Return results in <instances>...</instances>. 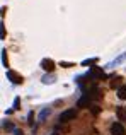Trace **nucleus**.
<instances>
[{
    "mask_svg": "<svg viewBox=\"0 0 126 135\" xmlns=\"http://www.w3.org/2000/svg\"><path fill=\"white\" fill-rule=\"evenodd\" d=\"M2 63H3V67H9V58H7V51L5 50L2 51Z\"/></svg>",
    "mask_w": 126,
    "mask_h": 135,
    "instance_id": "15",
    "label": "nucleus"
},
{
    "mask_svg": "<svg viewBox=\"0 0 126 135\" xmlns=\"http://www.w3.org/2000/svg\"><path fill=\"white\" fill-rule=\"evenodd\" d=\"M121 84H123V79H121V77H113L109 86H111V89H119Z\"/></svg>",
    "mask_w": 126,
    "mask_h": 135,
    "instance_id": "10",
    "label": "nucleus"
},
{
    "mask_svg": "<svg viewBox=\"0 0 126 135\" xmlns=\"http://www.w3.org/2000/svg\"><path fill=\"white\" fill-rule=\"evenodd\" d=\"M7 77H9V80L12 84H22V80H24V77L20 75V74L12 72V70H9V72H7Z\"/></svg>",
    "mask_w": 126,
    "mask_h": 135,
    "instance_id": "4",
    "label": "nucleus"
},
{
    "mask_svg": "<svg viewBox=\"0 0 126 135\" xmlns=\"http://www.w3.org/2000/svg\"><path fill=\"white\" fill-rule=\"evenodd\" d=\"M50 113H51V109H50V108H44L43 111L39 113V116H38V122H39V123H43L44 120H46V116L50 115Z\"/></svg>",
    "mask_w": 126,
    "mask_h": 135,
    "instance_id": "11",
    "label": "nucleus"
},
{
    "mask_svg": "<svg viewBox=\"0 0 126 135\" xmlns=\"http://www.w3.org/2000/svg\"><path fill=\"white\" fill-rule=\"evenodd\" d=\"M97 63V58H89V60H83L82 62V67H89V65H96Z\"/></svg>",
    "mask_w": 126,
    "mask_h": 135,
    "instance_id": "13",
    "label": "nucleus"
},
{
    "mask_svg": "<svg viewBox=\"0 0 126 135\" xmlns=\"http://www.w3.org/2000/svg\"><path fill=\"white\" fill-rule=\"evenodd\" d=\"M77 115H78V111H77V109H66V111H63L61 115H60V123L72 122V120L77 118Z\"/></svg>",
    "mask_w": 126,
    "mask_h": 135,
    "instance_id": "2",
    "label": "nucleus"
},
{
    "mask_svg": "<svg viewBox=\"0 0 126 135\" xmlns=\"http://www.w3.org/2000/svg\"><path fill=\"white\" fill-rule=\"evenodd\" d=\"M5 26H3V22H0V40H5Z\"/></svg>",
    "mask_w": 126,
    "mask_h": 135,
    "instance_id": "16",
    "label": "nucleus"
},
{
    "mask_svg": "<svg viewBox=\"0 0 126 135\" xmlns=\"http://www.w3.org/2000/svg\"><path fill=\"white\" fill-rule=\"evenodd\" d=\"M12 133H14V135H24V132H22V130H19V128H15Z\"/></svg>",
    "mask_w": 126,
    "mask_h": 135,
    "instance_id": "20",
    "label": "nucleus"
},
{
    "mask_svg": "<svg viewBox=\"0 0 126 135\" xmlns=\"http://www.w3.org/2000/svg\"><path fill=\"white\" fill-rule=\"evenodd\" d=\"M118 98L123 99V101H126V86H124V87L121 86L119 89H118Z\"/></svg>",
    "mask_w": 126,
    "mask_h": 135,
    "instance_id": "12",
    "label": "nucleus"
},
{
    "mask_svg": "<svg viewBox=\"0 0 126 135\" xmlns=\"http://www.w3.org/2000/svg\"><path fill=\"white\" fill-rule=\"evenodd\" d=\"M111 133L113 135H126V128L123 127V123H113L111 125Z\"/></svg>",
    "mask_w": 126,
    "mask_h": 135,
    "instance_id": "3",
    "label": "nucleus"
},
{
    "mask_svg": "<svg viewBox=\"0 0 126 135\" xmlns=\"http://www.w3.org/2000/svg\"><path fill=\"white\" fill-rule=\"evenodd\" d=\"M90 104H92V99H90L89 96H85V94H83L82 98L78 99V103H77L78 108H87V106H90Z\"/></svg>",
    "mask_w": 126,
    "mask_h": 135,
    "instance_id": "6",
    "label": "nucleus"
},
{
    "mask_svg": "<svg viewBox=\"0 0 126 135\" xmlns=\"http://www.w3.org/2000/svg\"><path fill=\"white\" fill-rule=\"evenodd\" d=\"M5 10H7V7H2V9H0V17L5 16Z\"/></svg>",
    "mask_w": 126,
    "mask_h": 135,
    "instance_id": "21",
    "label": "nucleus"
},
{
    "mask_svg": "<svg viewBox=\"0 0 126 135\" xmlns=\"http://www.w3.org/2000/svg\"><path fill=\"white\" fill-rule=\"evenodd\" d=\"M55 80H56V75H53V74H46V75L41 77V82L43 84H53Z\"/></svg>",
    "mask_w": 126,
    "mask_h": 135,
    "instance_id": "8",
    "label": "nucleus"
},
{
    "mask_svg": "<svg viewBox=\"0 0 126 135\" xmlns=\"http://www.w3.org/2000/svg\"><path fill=\"white\" fill-rule=\"evenodd\" d=\"M60 67H65V69H68V67H73L72 62H60Z\"/></svg>",
    "mask_w": 126,
    "mask_h": 135,
    "instance_id": "17",
    "label": "nucleus"
},
{
    "mask_svg": "<svg viewBox=\"0 0 126 135\" xmlns=\"http://www.w3.org/2000/svg\"><path fill=\"white\" fill-rule=\"evenodd\" d=\"M124 60H126V53H121V55L118 56V58L114 60V62H111V63H109L107 67H109V69H113V67H116V65H119V63H123Z\"/></svg>",
    "mask_w": 126,
    "mask_h": 135,
    "instance_id": "9",
    "label": "nucleus"
},
{
    "mask_svg": "<svg viewBox=\"0 0 126 135\" xmlns=\"http://www.w3.org/2000/svg\"><path fill=\"white\" fill-rule=\"evenodd\" d=\"M19 104H20V98H15V101H14V109H19Z\"/></svg>",
    "mask_w": 126,
    "mask_h": 135,
    "instance_id": "18",
    "label": "nucleus"
},
{
    "mask_svg": "<svg viewBox=\"0 0 126 135\" xmlns=\"http://www.w3.org/2000/svg\"><path fill=\"white\" fill-rule=\"evenodd\" d=\"M87 75L90 77V80H104L106 79V74H104V70L101 67H92Z\"/></svg>",
    "mask_w": 126,
    "mask_h": 135,
    "instance_id": "1",
    "label": "nucleus"
},
{
    "mask_svg": "<svg viewBox=\"0 0 126 135\" xmlns=\"http://www.w3.org/2000/svg\"><path fill=\"white\" fill-rule=\"evenodd\" d=\"M41 69H44L46 72H53L55 70V62L51 58H43L41 60Z\"/></svg>",
    "mask_w": 126,
    "mask_h": 135,
    "instance_id": "5",
    "label": "nucleus"
},
{
    "mask_svg": "<svg viewBox=\"0 0 126 135\" xmlns=\"http://www.w3.org/2000/svg\"><path fill=\"white\" fill-rule=\"evenodd\" d=\"M51 135H60V133H51Z\"/></svg>",
    "mask_w": 126,
    "mask_h": 135,
    "instance_id": "22",
    "label": "nucleus"
},
{
    "mask_svg": "<svg viewBox=\"0 0 126 135\" xmlns=\"http://www.w3.org/2000/svg\"><path fill=\"white\" fill-rule=\"evenodd\" d=\"M92 113H94V115H99V113H101V108H99V106H92Z\"/></svg>",
    "mask_w": 126,
    "mask_h": 135,
    "instance_id": "19",
    "label": "nucleus"
},
{
    "mask_svg": "<svg viewBox=\"0 0 126 135\" xmlns=\"http://www.w3.org/2000/svg\"><path fill=\"white\" fill-rule=\"evenodd\" d=\"M3 128H5L7 132H14L15 127H14V123H10V122H3Z\"/></svg>",
    "mask_w": 126,
    "mask_h": 135,
    "instance_id": "14",
    "label": "nucleus"
},
{
    "mask_svg": "<svg viewBox=\"0 0 126 135\" xmlns=\"http://www.w3.org/2000/svg\"><path fill=\"white\" fill-rule=\"evenodd\" d=\"M116 115H118V118H119V122L126 123V106H119V108L116 109Z\"/></svg>",
    "mask_w": 126,
    "mask_h": 135,
    "instance_id": "7",
    "label": "nucleus"
}]
</instances>
